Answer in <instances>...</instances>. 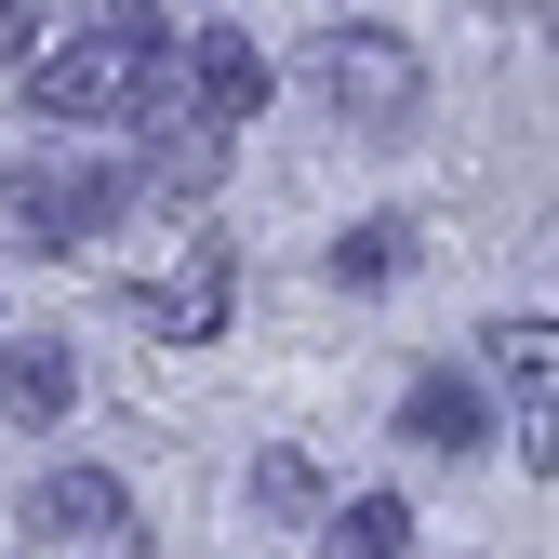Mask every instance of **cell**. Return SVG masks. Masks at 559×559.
Here are the masks:
<instances>
[{
	"label": "cell",
	"mask_w": 559,
	"mask_h": 559,
	"mask_svg": "<svg viewBox=\"0 0 559 559\" xmlns=\"http://www.w3.org/2000/svg\"><path fill=\"white\" fill-rule=\"evenodd\" d=\"M120 200H133V174H107V160H14L0 174V240L14 253H81V240L120 227Z\"/></svg>",
	"instance_id": "cell-1"
},
{
	"label": "cell",
	"mask_w": 559,
	"mask_h": 559,
	"mask_svg": "<svg viewBox=\"0 0 559 559\" xmlns=\"http://www.w3.org/2000/svg\"><path fill=\"white\" fill-rule=\"evenodd\" d=\"M320 94L346 133H413L427 120V53H413L400 27H333L320 40Z\"/></svg>",
	"instance_id": "cell-2"
},
{
	"label": "cell",
	"mask_w": 559,
	"mask_h": 559,
	"mask_svg": "<svg viewBox=\"0 0 559 559\" xmlns=\"http://www.w3.org/2000/svg\"><path fill=\"white\" fill-rule=\"evenodd\" d=\"M14 81H27V107H40L53 133H81V120H133V94H147V40L94 27V40H53V53H27Z\"/></svg>",
	"instance_id": "cell-3"
},
{
	"label": "cell",
	"mask_w": 559,
	"mask_h": 559,
	"mask_svg": "<svg viewBox=\"0 0 559 559\" xmlns=\"http://www.w3.org/2000/svg\"><path fill=\"white\" fill-rule=\"evenodd\" d=\"M493 413H507V453L559 479V320H493Z\"/></svg>",
	"instance_id": "cell-4"
},
{
	"label": "cell",
	"mask_w": 559,
	"mask_h": 559,
	"mask_svg": "<svg viewBox=\"0 0 559 559\" xmlns=\"http://www.w3.org/2000/svg\"><path fill=\"white\" fill-rule=\"evenodd\" d=\"M133 307H147V333H174V346H214V333H227V253H214V240H187L174 280H147Z\"/></svg>",
	"instance_id": "cell-5"
},
{
	"label": "cell",
	"mask_w": 559,
	"mask_h": 559,
	"mask_svg": "<svg viewBox=\"0 0 559 559\" xmlns=\"http://www.w3.org/2000/svg\"><path fill=\"white\" fill-rule=\"evenodd\" d=\"M400 440H413V453H493V386H466V373H413Z\"/></svg>",
	"instance_id": "cell-6"
},
{
	"label": "cell",
	"mask_w": 559,
	"mask_h": 559,
	"mask_svg": "<svg viewBox=\"0 0 559 559\" xmlns=\"http://www.w3.org/2000/svg\"><path fill=\"white\" fill-rule=\"evenodd\" d=\"M27 533H53V546H67V533H133V507H120L107 466H40V479H27Z\"/></svg>",
	"instance_id": "cell-7"
},
{
	"label": "cell",
	"mask_w": 559,
	"mask_h": 559,
	"mask_svg": "<svg viewBox=\"0 0 559 559\" xmlns=\"http://www.w3.org/2000/svg\"><path fill=\"white\" fill-rule=\"evenodd\" d=\"M67 400H81L67 346H53V333H0V413H14V427H53Z\"/></svg>",
	"instance_id": "cell-8"
},
{
	"label": "cell",
	"mask_w": 559,
	"mask_h": 559,
	"mask_svg": "<svg viewBox=\"0 0 559 559\" xmlns=\"http://www.w3.org/2000/svg\"><path fill=\"white\" fill-rule=\"evenodd\" d=\"M413 253H427L413 214H360V227L333 240V280H346V294H386V280H413Z\"/></svg>",
	"instance_id": "cell-9"
},
{
	"label": "cell",
	"mask_w": 559,
	"mask_h": 559,
	"mask_svg": "<svg viewBox=\"0 0 559 559\" xmlns=\"http://www.w3.org/2000/svg\"><path fill=\"white\" fill-rule=\"evenodd\" d=\"M413 546V507L400 493H346V507H320V559H400Z\"/></svg>",
	"instance_id": "cell-10"
},
{
	"label": "cell",
	"mask_w": 559,
	"mask_h": 559,
	"mask_svg": "<svg viewBox=\"0 0 559 559\" xmlns=\"http://www.w3.org/2000/svg\"><path fill=\"white\" fill-rule=\"evenodd\" d=\"M240 493H253V520H320V507H333V479H320V453H294V440H266Z\"/></svg>",
	"instance_id": "cell-11"
},
{
	"label": "cell",
	"mask_w": 559,
	"mask_h": 559,
	"mask_svg": "<svg viewBox=\"0 0 559 559\" xmlns=\"http://www.w3.org/2000/svg\"><path fill=\"white\" fill-rule=\"evenodd\" d=\"M27 53H40V14H27V0H0V81H14Z\"/></svg>",
	"instance_id": "cell-12"
},
{
	"label": "cell",
	"mask_w": 559,
	"mask_h": 559,
	"mask_svg": "<svg viewBox=\"0 0 559 559\" xmlns=\"http://www.w3.org/2000/svg\"><path fill=\"white\" fill-rule=\"evenodd\" d=\"M107 27H120V40H147V53H160V0H107Z\"/></svg>",
	"instance_id": "cell-13"
}]
</instances>
